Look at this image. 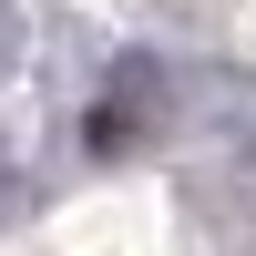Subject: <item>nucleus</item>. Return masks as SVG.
Wrapping results in <instances>:
<instances>
[{
	"instance_id": "1",
	"label": "nucleus",
	"mask_w": 256,
	"mask_h": 256,
	"mask_svg": "<svg viewBox=\"0 0 256 256\" xmlns=\"http://www.w3.org/2000/svg\"><path fill=\"white\" fill-rule=\"evenodd\" d=\"M144 123H154V62H113V82H102V102H92V144L144 134Z\"/></svg>"
},
{
	"instance_id": "2",
	"label": "nucleus",
	"mask_w": 256,
	"mask_h": 256,
	"mask_svg": "<svg viewBox=\"0 0 256 256\" xmlns=\"http://www.w3.org/2000/svg\"><path fill=\"white\" fill-rule=\"evenodd\" d=\"M0 52H10V0H0Z\"/></svg>"
}]
</instances>
